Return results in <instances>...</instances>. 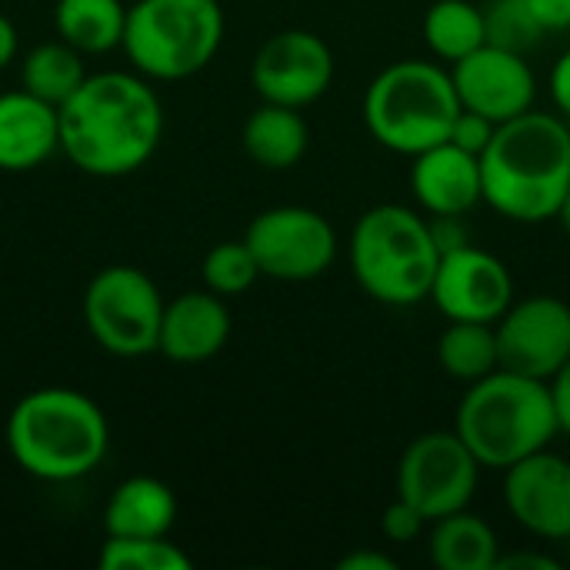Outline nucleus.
Wrapping results in <instances>:
<instances>
[{
    "label": "nucleus",
    "instance_id": "nucleus-1",
    "mask_svg": "<svg viewBox=\"0 0 570 570\" xmlns=\"http://www.w3.org/2000/svg\"><path fill=\"white\" fill-rule=\"evenodd\" d=\"M60 150L90 177H124L144 167L164 137V107L150 83L107 70L87 80L57 107Z\"/></svg>",
    "mask_w": 570,
    "mask_h": 570
},
{
    "label": "nucleus",
    "instance_id": "nucleus-2",
    "mask_svg": "<svg viewBox=\"0 0 570 570\" xmlns=\"http://www.w3.org/2000/svg\"><path fill=\"white\" fill-rule=\"evenodd\" d=\"M484 204L518 224L551 220L570 190V127L541 110L498 124L481 154Z\"/></svg>",
    "mask_w": 570,
    "mask_h": 570
},
{
    "label": "nucleus",
    "instance_id": "nucleus-3",
    "mask_svg": "<svg viewBox=\"0 0 570 570\" xmlns=\"http://www.w3.org/2000/svg\"><path fill=\"white\" fill-rule=\"evenodd\" d=\"M110 428L104 411L80 391L40 387L20 397L7 417V448L20 471L37 481H80L104 461Z\"/></svg>",
    "mask_w": 570,
    "mask_h": 570
},
{
    "label": "nucleus",
    "instance_id": "nucleus-4",
    "mask_svg": "<svg viewBox=\"0 0 570 570\" xmlns=\"http://www.w3.org/2000/svg\"><path fill=\"white\" fill-rule=\"evenodd\" d=\"M454 431L471 448L481 468L508 471L511 464L544 451L558 428L548 381H534L514 371H494L468 384Z\"/></svg>",
    "mask_w": 570,
    "mask_h": 570
},
{
    "label": "nucleus",
    "instance_id": "nucleus-5",
    "mask_svg": "<svg viewBox=\"0 0 570 570\" xmlns=\"http://www.w3.org/2000/svg\"><path fill=\"white\" fill-rule=\"evenodd\" d=\"M351 271L367 297L411 307L431 297L441 250L431 220L404 204H377L351 230Z\"/></svg>",
    "mask_w": 570,
    "mask_h": 570
},
{
    "label": "nucleus",
    "instance_id": "nucleus-6",
    "mask_svg": "<svg viewBox=\"0 0 570 570\" xmlns=\"http://www.w3.org/2000/svg\"><path fill=\"white\" fill-rule=\"evenodd\" d=\"M461 100L451 70L431 60H397L384 67L364 94L371 137L404 157H417L448 140Z\"/></svg>",
    "mask_w": 570,
    "mask_h": 570
},
{
    "label": "nucleus",
    "instance_id": "nucleus-7",
    "mask_svg": "<svg viewBox=\"0 0 570 570\" xmlns=\"http://www.w3.org/2000/svg\"><path fill=\"white\" fill-rule=\"evenodd\" d=\"M224 43V10L217 0H137L127 7L124 50L154 80H187L200 73Z\"/></svg>",
    "mask_w": 570,
    "mask_h": 570
},
{
    "label": "nucleus",
    "instance_id": "nucleus-8",
    "mask_svg": "<svg viewBox=\"0 0 570 570\" xmlns=\"http://www.w3.org/2000/svg\"><path fill=\"white\" fill-rule=\"evenodd\" d=\"M164 297L157 284L127 264L94 274L83 294V321L90 337L117 357H144L157 351Z\"/></svg>",
    "mask_w": 570,
    "mask_h": 570
},
{
    "label": "nucleus",
    "instance_id": "nucleus-9",
    "mask_svg": "<svg viewBox=\"0 0 570 570\" xmlns=\"http://www.w3.org/2000/svg\"><path fill=\"white\" fill-rule=\"evenodd\" d=\"M478 474L481 464L458 431H428L414 438L397 461V498L434 524L474 501Z\"/></svg>",
    "mask_w": 570,
    "mask_h": 570
},
{
    "label": "nucleus",
    "instance_id": "nucleus-10",
    "mask_svg": "<svg viewBox=\"0 0 570 570\" xmlns=\"http://www.w3.org/2000/svg\"><path fill=\"white\" fill-rule=\"evenodd\" d=\"M261 277L284 284L317 281L337 257V234L331 220L311 207H271L257 214L244 234Z\"/></svg>",
    "mask_w": 570,
    "mask_h": 570
},
{
    "label": "nucleus",
    "instance_id": "nucleus-11",
    "mask_svg": "<svg viewBox=\"0 0 570 570\" xmlns=\"http://www.w3.org/2000/svg\"><path fill=\"white\" fill-rule=\"evenodd\" d=\"M498 331L501 371H514L534 381H551L570 357V304L551 294L514 301Z\"/></svg>",
    "mask_w": 570,
    "mask_h": 570
},
{
    "label": "nucleus",
    "instance_id": "nucleus-12",
    "mask_svg": "<svg viewBox=\"0 0 570 570\" xmlns=\"http://www.w3.org/2000/svg\"><path fill=\"white\" fill-rule=\"evenodd\" d=\"M334 53L314 30H281L261 43L250 63V83L267 104L311 107L331 90Z\"/></svg>",
    "mask_w": 570,
    "mask_h": 570
},
{
    "label": "nucleus",
    "instance_id": "nucleus-13",
    "mask_svg": "<svg viewBox=\"0 0 570 570\" xmlns=\"http://www.w3.org/2000/svg\"><path fill=\"white\" fill-rule=\"evenodd\" d=\"M431 301L448 321H481L498 324L514 304V281L501 257L464 244L441 254Z\"/></svg>",
    "mask_w": 570,
    "mask_h": 570
},
{
    "label": "nucleus",
    "instance_id": "nucleus-14",
    "mask_svg": "<svg viewBox=\"0 0 570 570\" xmlns=\"http://www.w3.org/2000/svg\"><path fill=\"white\" fill-rule=\"evenodd\" d=\"M451 80L464 110H474L494 124H508L534 110L538 80L524 53L484 43L464 60L451 63Z\"/></svg>",
    "mask_w": 570,
    "mask_h": 570
},
{
    "label": "nucleus",
    "instance_id": "nucleus-15",
    "mask_svg": "<svg viewBox=\"0 0 570 570\" xmlns=\"http://www.w3.org/2000/svg\"><path fill=\"white\" fill-rule=\"evenodd\" d=\"M504 508L534 538H570V464L554 451H538L504 471Z\"/></svg>",
    "mask_w": 570,
    "mask_h": 570
},
{
    "label": "nucleus",
    "instance_id": "nucleus-16",
    "mask_svg": "<svg viewBox=\"0 0 570 570\" xmlns=\"http://www.w3.org/2000/svg\"><path fill=\"white\" fill-rule=\"evenodd\" d=\"M411 190L431 217H464L484 200L481 157L444 140L414 157Z\"/></svg>",
    "mask_w": 570,
    "mask_h": 570
},
{
    "label": "nucleus",
    "instance_id": "nucleus-17",
    "mask_svg": "<svg viewBox=\"0 0 570 570\" xmlns=\"http://www.w3.org/2000/svg\"><path fill=\"white\" fill-rule=\"evenodd\" d=\"M230 311L214 291H187L164 304L157 351L174 364H204L224 351Z\"/></svg>",
    "mask_w": 570,
    "mask_h": 570
},
{
    "label": "nucleus",
    "instance_id": "nucleus-18",
    "mask_svg": "<svg viewBox=\"0 0 570 570\" xmlns=\"http://www.w3.org/2000/svg\"><path fill=\"white\" fill-rule=\"evenodd\" d=\"M53 150H60L57 107L27 90L0 94V170H33Z\"/></svg>",
    "mask_w": 570,
    "mask_h": 570
},
{
    "label": "nucleus",
    "instance_id": "nucleus-19",
    "mask_svg": "<svg viewBox=\"0 0 570 570\" xmlns=\"http://www.w3.org/2000/svg\"><path fill=\"white\" fill-rule=\"evenodd\" d=\"M174 521H177L174 491L147 474L120 481L104 508L107 538H167Z\"/></svg>",
    "mask_w": 570,
    "mask_h": 570
},
{
    "label": "nucleus",
    "instance_id": "nucleus-20",
    "mask_svg": "<svg viewBox=\"0 0 570 570\" xmlns=\"http://www.w3.org/2000/svg\"><path fill=\"white\" fill-rule=\"evenodd\" d=\"M240 140H244L247 157L257 167H264V170H291L294 164L304 160L307 144H311V130H307L297 107L264 100L247 117Z\"/></svg>",
    "mask_w": 570,
    "mask_h": 570
},
{
    "label": "nucleus",
    "instance_id": "nucleus-21",
    "mask_svg": "<svg viewBox=\"0 0 570 570\" xmlns=\"http://www.w3.org/2000/svg\"><path fill=\"white\" fill-rule=\"evenodd\" d=\"M428 551L441 570H498L501 558L494 528L468 508L434 521Z\"/></svg>",
    "mask_w": 570,
    "mask_h": 570
},
{
    "label": "nucleus",
    "instance_id": "nucleus-22",
    "mask_svg": "<svg viewBox=\"0 0 570 570\" xmlns=\"http://www.w3.org/2000/svg\"><path fill=\"white\" fill-rule=\"evenodd\" d=\"M53 23L60 40L80 53H107L124 43L127 7L120 0H57Z\"/></svg>",
    "mask_w": 570,
    "mask_h": 570
},
{
    "label": "nucleus",
    "instance_id": "nucleus-23",
    "mask_svg": "<svg viewBox=\"0 0 570 570\" xmlns=\"http://www.w3.org/2000/svg\"><path fill=\"white\" fill-rule=\"evenodd\" d=\"M424 43L444 63H458L488 43L484 7L471 0H434L424 13Z\"/></svg>",
    "mask_w": 570,
    "mask_h": 570
},
{
    "label": "nucleus",
    "instance_id": "nucleus-24",
    "mask_svg": "<svg viewBox=\"0 0 570 570\" xmlns=\"http://www.w3.org/2000/svg\"><path fill=\"white\" fill-rule=\"evenodd\" d=\"M438 364L448 377L461 384H474L501 367L498 357V331L481 321H448L438 337Z\"/></svg>",
    "mask_w": 570,
    "mask_h": 570
},
{
    "label": "nucleus",
    "instance_id": "nucleus-25",
    "mask_svg": "<svg viewBox=\"0 0 570 570\" xmlns=\"http://www.w3.org/2000/svg\"><path fill=\"white\" fill-rule=\"evenodd\" d=\"M83 80H87L83 53L77 47H70L67 40L37 43L20 63L23 90L47 100V104H53V107H60Z\"/></svg>",
    "mask_w": 570,
    "mask_h": 570
},
{
    "label": "nucleus",
    "instance_id": "nucleus-26",
    "mask_svg": "<svg viewBox=\"0 0 570 570\" xmlns=\"http://www.w3.org/2000/svg\"><path fill=\"white\" fill-rule=\"evenodd\" d=\"M97 564L104 570H190V558L167 538H107Z\"/></svg>",
    "mask_w": 570,
    "mask_h": 570
},
{
    "label": "nucleus",
    "instance_id": "nucleus-27",
    "mask_svg": "<svg viewBox=\"0 0 570 570\" xmlns=\"http://www.w3.org/2000/svg\"><path fill=\"white\" fill-rule=\"evenodd\" d=\"M200 277H204L207 291H214L220 297H237L257 284L261 267L244 240H220L207 250V257L200 264Z\"/></svg>",
    "mask_w": 570,
    "mask_h": 570
},
{
    "label": "nucleus",
    "instance_id": "nucleus-28",
    "mask_svg": "<svg viewBox=\"0 0 570 570\" xmlns=\"http://www.w3.org/2000/svg\"><path fill=\"white\" fill-rule=\"evenodd\" d=\"M484 20H488V43H498L518 53L531 50L544 37V27L531 13L528 0H491L484 7Z\"/></svg>",
    "mask_w": 570,
    "mask_h": 570
},
{
    "label": "nucleus",
    "instance_id": "nucleus-29",
    "mask_svg": "<svg viewBox=\"0 0 570 570\" xmlns=\"http://www.w3.org/2000/svg\"><path fill=\"white\" fill-rule=\"evenodd\" d=\"M424 524H428V518H424L417 508H411L407 501H401V498H394V501L384 508V514H381V531H384V538L394 541V544H411V541H417V538L424 534Z\"/></svg>",
    "mask_w": 570,
    "mask_h": 570
},
{
    "label": "nucleus",
    "instance_id": "nucleus-30",
    "mask_svg": "<svg viewBox=\"0 0 570 570\" xmlns=\"http://www.w3.org/2000/svg\"><path fill=\"white\" fill-rule=\"evenodd\" d=\"M494 130H498V124L494 120H488V117H481V114H474V110H464L461 107V114L454 117V124H451V134H448V140L451 144H458L461 150H468V154H484V147L491 144V137H494Z\"/></svg>",
    "mask_w": 570,
    "mask_h": 570
},
{
    "label": "nucleus",
    "instance_id": "nucleus-31",
    "mask_svg": "<svg viewBox=\"0 0 570 570\" xmlns=\"http://www.w3.org/2000/svg\"><path fill=\"white\" fill-rule=\"evenodd\" d=\"M531 13L544 27V33L568 30L570 27V0H528Z\"/></svg>",
    "mask_w": 570,
    "mask_h": 570
},
{
    "label": "nucleus",
    "instance_id": "nucleus-32",
    "mask_svg": "<svg viewBox=\"0 0 570 570\" xmlns=\"http://www.w3.org/2000/svg\"><path fill=\"white\" fill-rule=\"evenodd\" d=\"M551 387V401H554V414H558V428L570 434V357L568 364L548 381Z\"/></svg>",
    "mask_w": 570,
    "mask_h": 570
},
{
    "label": "nucleus",
    "instance_id": "nucleus-33",
    "mask_svg": "<svg viewBox=\"0 0 570 570\" xmlns=\"http://www.w3.org/2000/svg\"><path fill=\"white\" fill-rule=\"evenodd\" d=\"M551 97L558 104V110L570 117V50H564L551 70Z\"/></svg>",
    "mask_w": 570,
    "mask_h": 570
},
{
    "label": "nucleus",
    "instance_id": "nucleus-34",
    "mask_svg": "<svg viewBox=\"0 0 570 570\" xmlns=\"http://www.w3.org/2000/svg\"><path fill=\"white\" fill-rule=\"evenodd\" d=\"M341 570H397V561L387 558L384 551H351L341 558Z\"/></svg>",
    "mask_w": 570,
    "mask_h": 570
},
{
    "label": "nucleus",
    "instance_id": "nucleus-35",
    "mask_svg": "<svg viewBox=\"0 0 570 570\" xmlns=\"http://www.w3.org/2000/svg\"><path fill=\"white\" fill-rule=\"evenodd\" d=\"M508 568H534V570H558V561L548 558V554H511V558H498V570Z\"/></svg>",
    "mask_w": 570,
    "mask_h": 570
},
{
    "label": "nucleus",
    "instance_id": "nucleus-36",
    "mask_svg": "<svg viewBox=\"0 0 570 570\" xmlns=\"http://www.w3.org/2000/svg\"><path fill=\"white\" fill-rule=\"evenodd\" d=\"M17 47H20V40H17V27L0 13V70L17 57Z\"/></svg>",
    "mask_w": 570,
    "mask_h": 570
},
{
    "label": "nucleus",
    "instance_id": "nucleus-37",
    "mask_svg": "<svg viewBox=\"0 0 570 570\" xmlns=\"http://www.w3.org/2000/svg\"><path fill=\"white\" fill-rule=\"evenodd\" d=\"M558 220H561V227H564V234L570 237V190L564 194V200H561V207H558V214H554Z\"/></svg>",
    "mask_w": 570,
    "mask_h": 570
}]
</instances>
